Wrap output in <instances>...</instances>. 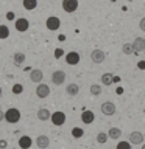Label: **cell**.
Here are the masks:
<instances>
[{"label": "cell", "mask_w": 145, "mask_h": 149, "mask_svg": "<svg viewBox=\"0 0 145 149\" xmlns=\"http://www.w3.org/2000/svg\"><path fill=\"white\" fill-rule=\"evenodd\" d=\"M5 120L9 124H16L20 121V110L16 109V107H9V109L5 112Z\"/></svg>", "instance_id": "obj_1"}, {"label": "cell", "mask_w": 145, "mask_h": 149, "mask_svg": "<svg viewBox=\"0 0 145 149\" xmlns=\"http://www.w3.org/2000/svg\"><path fill=\"white\" fill-rule=\"evenodd\" d=\"M65 72L63 70H55L53 73H51V82L55 84V86H61V84L65 82Z\"/></svg>", "instance_id": "obj_2"}, {"label": "cell", "mask_w": 145, "mask_h": 149, "mask_svg": "<svg viewBox=\"0 0 145 149\" xmlns=\"http://www.w3.org/2000/svg\"><path fill=\"white\" fill-rule=\"evenodd\" d=\"M45 26H47V30H50V31H56V30H59V26H61V20H59V17H56V16H50V17L45 20Z\"/></svg>", "instance_id": "obj_3"}, {"label": "cell", "mask_w": 145, "mask_h": 149, "mask_svg": "<svg viewBox=\"0 0 145 149\" xmlns=\"http://www.w3.org/2000/svg\"><path fill=\"white\" fill-rule=\"evenodd\" d=\"M50 121L55 126H63L65 123V113H64V112H61V110H56L55 113L50 115Z\"/></svg>", "instance_id": "obj_4"}, {"label": "cell", "mask_w": 145, "mask_h": 149, "mask_svg": "<svg viewBox=\"0 0 145 149\" xmlns=\"http://www.w3.org/2000/svg\"><path fill=\"white\" fill-rule=\"evenodd\" d=\"M14 26H16V30L19 33H25L28 28H30V22H28V19H25V17H19L14 20Z\"/></svg>", "instance_id": "obj_5"}, {"label": "cell", "mask_w": 145, "mask_h": 149, "mask_svg": "<svg viewBox=\"0 0 145 149\" xmlns=\"http://www.w3.org/2000/svg\"><path fill=\"white\" fill-rule=\"evenodd\" d=\"M100 110H101V113H103V115L111 116V115H114V113H115V104H114V102H111V101H105V102L101 104Z\"/></svg>", "instance_id": "obj_6"}, {"label": "cell", "mask_w": 145, "mask_h": 149, "mask_svg": "<svg viewBox=\"0 0 145 149\" xmlns=\"http://www.w3.org/2000/svg\"><path fill=\"white\" fill-rule=\"evenodd\" d=\"M61 6L65 13H75L78 9V0H63Z\"/></svg>", "instance_id": "obj_7"}, {"label": "cell", "mask_w": 145, "mask_h": 149, "mask_svg": "<svg viewBox=\"0 0 145 149\" xmlns=\"http://www.w3.org/2000/svg\"><path fill=\"white\" fill-rule=\"evenodd\" d=\"M50 95V87L47 86V84H44V82H39L37 84V87H36V96L37 98H47Z\"/></svg>", "instance_id": "obj_8"}, {"label": "cell", "mask_w": 145, "mask_h": 149, "mask_svg": "<svg viewBox=\"0 0 145 149\" xmlns=\"http://www.w3.org/2000/svg\"><path fill=\"white\" fill-rule=\"evenodd\" d=\"M130 143H131V146H139V144H142L144 143V134L142 132H139V130H134V132H131L130 134Z\"/></svg>", "instance_id": "obj_9"}, {"label": "cell", "mask_w": 145, "mask_h": 149, "mask_svg": "<svg viewBox=\"0 0 145 149\" xmlns=\"http://www.w3.org/2000/svg\"><path fill=\"white\" fill-rule=\"evenodd\" d=\"M30 79H31V82H36V84L42 82V79H44V72H42L41 68H33L30 72Z\"/></svg>", "instance_id": "obj_10"}, {"label": "cell", "mask_w": 145, "mask_h": 149, "mask_svg": "<svg viewBox=\"0 0 145 149\" xmlns=\"http://www.w3.org/2000/svg\"><path fill=\"white\" fill-rule=\"evenodd\" d=\"M106 58V54H105V51H101V50H94L92 53H91V59H92V62L94 64H101L103 61H105Z\"/></svg>", "instance_id": "obj_11"}, {"label": "cell", "mask_w": 145, "mask_h": 149, "mask_svg": "<svg viewBox=\"0 0 145 149\" xmlns=\"http://www.w3.org/2000/svg\"><path fill=\"white\" fill-rule=\"evenodd\" d=\"M65 62L69 65L80 64V53H77V51H69V53L65 54Z\"/></svg>", "instance_id": "obj_12"}, {"label": "cell", "mask_w": 145, "mask_h": 149, "mask_svg": "<svg viewBox=\"0 0 145 149\" xmlns=\"http://www.w3.org/2000/svg\"><path fill=\"white\" fill-rule=\"evenodd\" d=\"M17 143H19V148L20 149H30L31 144H33V140H31L30 135H22Z\"/></svg>", "instance_id": "obj_13"}, {"label": "cell", "mask_w": 145, "mask_h": 149, "mask_svg": "<svg viewBox=\"0 0 145 149\" xmlns=\"http://www.w3.org/2000/svg\"><path fill=\"white\" fill-rule=\"evenodd\" d=\"M131 45H133L134 53H140V51L145 50V39H144V37H136L134 42Z\"/></svg>", "instance_id": "obj_14"}, {"label": "cell", "mask_w": 145, "mask_h": 149, "mask_svg": "<svg viewBox=\"0 0 145 149\" xmlns=\"http://www.w3.org/2000/svg\"><path fill=\"white\" fill-rule=\"evenodd\" d=\"M36 146L39 149H47L50 146V140L47 135H39V137L36 138Z\"/></svg>", "instance_id": "obj_15"}, {"label": "cell", "mask_w": 145, "mask_h": 149, "mask_svg": "<svg viewBox=\"0 0 145 149\" xmlns=\"http://www.w3.org/2000/svg\"><path fill=\"white\" fill-rule=\"evenodd\" d=\"M94 120H95V115H94L92 110H84L81 113V121L84 124H92Z\"/></svg>", "instance_id": "obj_16"}, {"label": "cell", "mask_w": 145, "mask_h": 149, "mask_svg": "<svg viewBox=\"0 0 145 149\" xmlns=\"http://www.w3.org/2000/svg\"><path fill=\"white\" fill-rule=\"evenodd\" d=\"M65 93H67L69 96H77L80 93V86L75 82H70L67 84V87H65Z\"/></svg>", "instance_id": "obj_17"}, {"label": "cell", "mask_w": 145, "mask_h": 149, "mask_svg": "<svg viewBox=\"0 0 145 149\" xmlns=\"http://www.w3.org/2000/svg\"><path fill=\"white\" fill-rule=\"evenodd\" d=\"M37 120H41V121H49L50 120V112H49V109H45V107H41L39 110H37Z\"/></svg>", "instance_id": "obj_18"}, {"label": "cell", "mask_w": 145, "mask_h": 149, "mask_svg": "<svg viewBox=\"0 0 145 149\" xmlns=\"http://www.w3.org/2000/svg\"><path fill=\"white\" fill-rule=\"evenodd\" d=\"M122 137V130L119 127H111L109 130H108V138L111 140H119Z\"/></svg>", "instance_id": "obj_19"}, {"label": "cell", "mask_w": 145, "mask_h": 149, "mask_svg": "<svg viewBox=\"0 0 145 149\" xmlns=\"http://www.w3.org/2000/svg\"><path fill=\"white\" fill-rule=\"evenodd\" d=\"M100 81H101V84H103V86H111V84L114 82V76H112L111 73H103V74H101V79H100Z\"/></svg>", "instance_id": "obj_20"}, {"label": "cell", "mask_w": 145, "mask_h": 149, "mask_svg": "<svg viewBox=\"0 0 145 149\" xmlns=\"http://www.w3.org/2000/svg\"><path fill=\"white\" fill-rule=\"evenodd\" d=\"M22 5L27 11H33L37 6V0H22Z\"/></svg>", "instance_id": "obj_21"}, {"label": "cell", "mask_w": 145, "mask_h": 149, "mask_svg": "<svg viewBox=\"0 0 145 149\" xmlns=\"http://www.w3.org/2000/svg\"><path fill=\"white\" fill-rule=\"evenodd\" d=\"M13 61H14V64H16V65H22L23 62H25V54H23L22 51H17V53H14Z\"/></svg>", "instance_id": "obj_22"}, {"label": "cell", "mask_w": 145, "mask_h": 149, "mask_svg": "<svg viewBox=\"0 0 145 149\" xmlns=\"http://www.w3.org/2000/svg\"><path fill=\"white\" fill-rule=\"evenodd\" d=\"M9 37V28L6 25H0V39H8Z\"/></svg>", "instance_id": "obj_23"}, {"label": "cell", "mask_w": 145, "mask_h": 149, "mask_svg": "<svg viewBox=\"0 0 145 149\" xmlns=\"http://www.w3.org/2000/svg\"><path fill=\"white\" fill-rule=\"evenodd\" d=\"M83 135H84V130L81 127H73L72 129V137L73 138H81Z\"/></svg>", "instance_id": "obj_24"}, {"label": "cell", "mask_w": 145, "mask_h": 149, "mask_svg": "<svg viewBox=\"0 0 145 149\" xmlns=\"http://www.w3.org/2000/svg\"><path fill=\"white\" fill-rule=\"evenodd\" d=\"M106 141H108V134H106V132H98V135H97V143L105 144Z\"/></svg>", "instance_id": "obj_25"}, {"label": "cell", "mask_w": 145, "mask_h": 149, "mask_svg": "<svg viewBox=\"0 0 145 149\" xmlns=\"http://www.w3.org/2000/svg\"><path fill=\"white\" fill-rule=\"evenodd\" d=\"M91 93L94 96H98L101 93V86H98V84H92V86H91Z\"/></svg>", "instance_id": "obj_26"}, {"label": "cell", "mask_w": 145, "mask_h": 149, "mask_svg": "<svg viewBox=\"0 0 145 149\" xmlns=\"http://www.w3.org/2000/svg\"><path fill=\"white\" fill-rule=\"evenodd\" d=\"M122 51H123L125 54H133V53H134L133 45H131V44H123V47H122Z\"/></svg>", "instance_id": "obj_27"}, {"label": "cell", "mask_w": 145, "mask_h": 149, "mask_svg": "<svg viewBox=\"0 0 145 149\" xmlns=\"http://www.w3.org/2000/svg\"><path fill=\"white\" fill-rule=\"evenodd\" d=\"M11 90H13L14 95H20V93L23 92V86H22V84H14Z\"/></svg>", "instance_id": "obj_28"}, {"label": "cell", "mask_w": 145, "mask_h": 149, "mask_svg": "<svg viewBox=\"0 0 145 149\" xmlns=\"http://www.w3.org/2000/svg\"><path fill=\"white\" fill-rule=\"evenodd\" d=\"M115 149H131V143L130 141H119Z\"/></svg>", "instance_id": "obj_29"}, {"label": "cell", "mask_w": 145, "mask_h": 149, "mask_svg": "<svg viewBox=\"0 0 145 149\" xmlns=\"http://www.w3.org/2000/svg\"><path fill=\"white\" fill-rule=\"evenodd\" d=\"M63 54H64V50H63V48H56V50H55V58H56V59H59Z\"/></svg>", "instance_id": "obj_30"}, {"label": "cell", "mask_w": 145, "mask_h": 149, "mask_svg": "<svg viewBox=\"0 0 145 149\" xmlns=\"http://www.w3.org/2000/svg\"><path fill=\"white\" fill-rule=\"evenodd\" d=\"M139 28H140V30H142V31L145 33V17L140 19V22H139Z\"/></svg>", "instance_id": "obj_31"}, {"label": "cell", "mask_w": 145, "mask_h": 149, "mask_svg": "<svg viewBox=\"0 0 145 149\" xmlns=\"http://www.w3.org/2000/svg\"><path fill=\"white\" fill-rule=\"evenodd\" d=\"M6 146H8L6 140H0V149H6Z\"/></svg>", "instance_id": "obj_32"}, {"label": "cell", "mask_w": 145, "mask_h": 149, "mask_svg": "<svg viewBox=\"0 0 145 149\" xmlns=\"http://www.w3.org/2000/svg\"><path fill=\"white\" fill-rule=\"evenodd\" d=\"M137 68L145 70V61H139V62H137Z\"/></svg>", "instance_id": "obj_33"}, {"label": "cell", "mask_w": 145, "mask_h": 149, "mask_svg": "<svg viewBox=\"0 0 145 149\" xmlns=\"http://www.w3.org/2000/svg\"><path fill=\"white\" fill-rule=\"evenodd\" d=\"M6 19H8V20H14V13L9 11V13L6 14Z\"/></svg>", "instance_id": "obj_34"}, {"label": "cell", "mask_w": 145, "mask_h": 149, "mask_svg": "<svg viewBox=\"0 0 145 149\" xmlns=\"http://www.w3.org/2000/svg\"><path fill=\"white\" fill-rule=\"evenodd\" d=\"M3 120H5V112L0 109V121H3Z\"/></svg>", "instance_id": "obj_35"}, {"label": "cell", "mask_w": 145, "mask_h": 149, "mask_svg": "<svg viewBox=\"0 0 145 149\" xmlns=\"http://www.w3.org/2000/svg\"><path fill=\"white\" fill-rule=\"evenodd\" d=\"M140 146H142V149H145V143H142V144H140Z\"/></svg>", "instance_id": "obj_36"}, {"label": "cell", "mask_w": 145, "mask_h": 149, "mask_svg": "<svg viewBox=\"0 0 145 149\" xmlns=\"http://www.w3.org/2000/svg\"><path fill=\"white\" fill-rule=\"evenodd\" d=\"M2 93H3V92H2V87H0V96H2Z\"/></svg>", "instance_id": "obj_37"}, {"label": "cell", "mask_w": 145, "mask_h": 149, "mask_svg": "<svg viewBox=\"0 0 145 149\" xmlns=\"http://www.w3.org/2000/svg\"><path fill=\"white\" fill-rule=\"evenodd\" d=\"M144 53H145V50H144Z\"/></svg>", "instance_id": "obj_38"}, {"label": "cell", "mask_w": 145, "mask_h": 149, "mask_svg": "<svg viewBox=\"0 0 145 149\" xmlns=\"http://www.w3.org/2000/svg\"><path fill=\"white\" fill-rule=\"evenodd\" d=\"M130 2H131V0H130Z\"/></svg>", "instance_id": "obj_39"}]
</instances>
